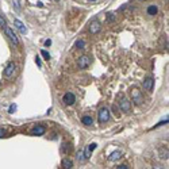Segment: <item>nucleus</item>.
<instances>
[{"mask_svg":"<svg viewBox=\"0 0 169 169\" xmlns=\"http://www.w3.org/2000/svg\"><path fill=\"white\" fill-rule=\"evenodd\" d=\"M41 54L45 57V60H49V58H50V54H49L47 51H45V50H41Z\"/></svg>","mask_w":169,"mask_h":169,"instance_id":"412c9836","label":"nucleus"},{"mask_svg":"<svg viewBox=\"0 0 169 169\" xmlns=\"http://www.w3.org/2000/svg\"><path fill=\"white\" fill-rule=\"evenodd\" d=\"M77 158H79V161H80V162L87 161L85 156H84V150H80V152H79V154H77Z\"/></svg>","mask_w":169,"mask_h":169,"instance_id":"dca6fc26","label":"nucleus"},{"mask_svg":"<svg viewBox=\"0 0 169 169\" xmlns=\"http://www.w3.org/2000/svg\"><path fill=\"white\" fill-rule=\"evenodd\" d=\"M55 1H60V0H55Z\"/></svg>","mask_w":169,"mask_h":169,"instance_id":"c756f323","label":"nucleus"},{"mask_svg":"<svg viewBox=\"0 0 169 169\" xmlns=\"http://www.w3.org/2000/svg\"><path fill=\"white\" fill-rule=\"evenodd\" d=\"M160 153H161V157L162 158H168V149L162 148V149H160Z\"/></svg>","mask_w":169,"mask_h":169,"instance_id":"f3484780","label":"nucleus"},{"mask_svg":"<svg viewBox=\"0 0 169 169\" xmlns=\"http://www.w3.org/2000/svg\"><path fill=\"white\" fill-rule=\"evenodd\" d=\"M81 122H83L84 125H85V126H91L94 121H92V118H91V116H88V115H87V116H83V119H81Z\"/></svg>","mask_w":169,"mask_h":169,"instance_id":"4468645a","label":"nucleus"},{"mask_svg":"<svg viewBox=\"0 0 169 169\" xmlns=\"http://www.w3.org/2000/svg\"><path fill=\"white\" fill-rule=\"evenodd\" d=\"M14 24H15V27L18 28V30H19L22 34H26V33H27V28L24 27V24L22 23L19 19H15V20H14Z\"/></svg>","mask_w":169,"mask_h":169,"instance_id":"9d476101","label":"nucleus"},{"mask_svg":"<svg viewBox=\"0 0 169 169\" xmlns=\"http://www.w3.org/2000/svg\"><path fill=\"white\" fill-rule=\"evenodd\" d=\"M95 149H96V143H91V145L88 146V148H87L85 150H88L89 153H92V150H95Z\"/></svg>","mask_w":169,"mask_h":169,"instance_id":"aec40b11","label":"nucleus"},{"mask_svg":"<svg viewBox=\"0 0 169 169\" xmlns=\"http://www.w3.org/2000/svg\"><path fill=\"white\" fill-rule=\"evenodd\" d=\"M141 1H145V0H141Z\"/></svg>","mask_w":169,"mask_h":169,"instance_id":"c85d7f7f","label":"nucleus"},{"mask_svg":"<svg viewBox=\"0 0 169 169\" xmlns=\"http://www.w3.org/2000/svg\"><path fill=\"white\" fill-rule=\"evenodd\" d=\"M107 20H108V22L114 20V15H112V14H108V16H107Z\"/></svg>","mask_w":169,"mask_h":169,"instance_id":"b1692460","label":"nucleus"},{"mask_svg":"<svg viewBox=\"0 0 169 169\" xmlns=\"http://www.w3.org/2000/svg\"><path fill=\"white\" fill-rule=\"evenodd\" d=\"M45 131H46V129L43 126H41V125H38L37 127H34L31 131V134H34V135H43L45 134Z\"/></svg>","mask_w":169,"mask_h":169,"instance_id":"f8f14e48","label":"nucleus"},{"mask_svg":"<svg viewBox=\"0 0 169 169\" xmlns=\"http://www.w3.org/2000/svg\"><path fill=\"white\" fill-rule=\"evenodd\" d=\"M35 62H37V65H38V66H42V62H41L39 57H37V58H35Z\"/></svg>","mask_w":169,"mask_h":169,"instance_id":"393cba45","label":"nucleus"},{"mask_svg":"<svg viewBox=\"0 0 169 169\" xmlns=\"http://www.w3.org/2000/svg\"><path fill=\"white\" fill-rule=\"evenodd\" d=\"M6 134H7V133H6V130L0 129V138H4V137H6Z\"/></svg>","mask_w":169,"mask_h":169,"instance_id":"5701e85b","label":"nucleus"},{"mask_svg":"<svg viewBox=\"0 0 169 169\" xmlns=\"http://www.w3.org/2000/svg\"><path fill=\"white\" fill-rule=\"evenodd\" d=\"M100 30H102V24L99 23L96 19L92 20V22L89 23V31H91V34H98Z\"/></svg>","mask_w":169,"mask_h":169,"instance_id":"0eeeda50","label":"nucleus"},{"mask_svg":"<svg viewBox=\"0 0 169 169\" xmlns=\"http://www.w3.org/2000/svg\"><path fill=\"white\" fill-rule=\"evenodd\" d=\"M61 166H62L64 169H71V168H73V162H72V160H69V158H64L62 162H61Z\"/></svg>","mask_w":169,"mask_h":169,"instance_id":"ddd939ff","label":"nucleus"},{"mask_svg":"<svg viewBox=\"0 0 169 169\" xmlns=\"http://www.w3.org/2000/svg\"><path fill=\"white\" fill-rule=\"evenodd\" d=\"M77 64H79L80 69H87L91 65V58L88 55H81L79 58V61H77Z\"/></svg>","mask_w":169,"mask_h":169,"instance_id":"20e7f679","label":"nucleus"},{"mask_svg":"<svg viewBox=\"0 0 169 169\" xmlns=\"http://www.w3.org/2000/svg\"><path fill=\"white\" fill-rule=\"evenodd\" d=\"M131 99H133V102L135 103V104H138V106L142 103V94L138 88H134V89L131 91Z\"/></svg>","mask_w":169,"mask_h":169,"instance_id":"7ed1b4c3","label":"nucleus"},{"mask_svg":"<svg viewBox=\"0 0 169 169\" xmlns=\"http://www.w3.org/2000/svg\"><path fill=\"white\" fill-rule=\"evenodd\" d=\"M116 169H129V166L127 165H118L116 166Z\"/></svg>","mask_w":169,"mask_h":169,"instance_id":"a878e982","label":"nucleus"},{"mask_svg":"<svg viewBox=\"0 0 169 169\" xmlns=\"http://www.w3.org/2000/svg\"><path fill=\"white\" fill-rule=\"evenodd\" d=\"M119 107H121V110H122L123 112H129L130 108H131V106H130V102L127 100L126 98H123L122 100H121V103H119Z\"/></svg>","mask_w":169,"mask_h":169,"instance_id":"1a4fd4ad","label":"nucleus"},{"mask_svg":"<svg viewBox=\"0 0 169 169\" xmlns=\"http://www.w3.org/2000/svg\"><path fill=\"white\" fill-rule=\"evenodd\" d=\"M62 102L66 104V106H72V104H75L76 102V98H75V95L72 94V92H66V94L64 95V98H62Z\"/></svg>","mask_w":169,"mask_h":169,"instance_id":"423d86ee","label":"nucleus"},{"mask_svg":"<svg viewBox=\"0 0 169 169\" xmlns=\"http://www.w3.org/2000/svg\"><path fill=\"white\" fill-rule=\"evenodd\" d=\"M89 1H95V0H89Z\"/></svg>","mask_w":169,"mask_h":169,"instance_id":"cd10ccee","label":"nucleus"},{"mask_svg":"<svg viewBox=\"0 0 169 169\" xmlns=\"http://www.w3.org/2000/svg\"><path fill=\"white\" fill-rule=\"evenodd\" d=\"M4 30H6V34H7L8 37V39L11 41L14 45H19V38H18V35H16L15 33H14V30H12L11 27H4Z\"/></svg>","mask_w":169,"mask_h":169,"instance_id":"f257e3e1","label":"nucleus"},{"mask_svg":"<svg viewBox=\"0 0 169 169\" xmlns=\"http://www.w3.org/2000/svg\"><path fill=\"white\" fill-rule=\"evenodd\" d=\"M84 46H85V42H84V41H77V42H76V47L84 49Z\"/></svg>","mask_w":169,"mask_h":169,"instance_id":"a211bd4d","label":"nucleus"},{"mask_svg":"<svg viewBox=\"0 0 169 169\" xmlns=\"http://www.w3.org/2000/svg\"><path fill=\"white\" fill-rule=\"evenodd\" d=\"M153 85H154L153 77H148V79L143 80V88H145V91H148V92H152V89H153Z\"/></svg>","mask_w":169,"mask_h":169,"instance_id":"6e6552de","label":"nucleus"},{"mask_svg":"<svg viewBox=\"0 0 169 169\" xmlns=\"http://www.w3.org/2000/svg\"><path fill=\"white\" fill-rule=\"evenodd\" d=\"M50 45H51V41H50V39L45 41V46H50Z\"/></svg>","mask_w":169,"mask_h":169,"instance_id":"bb28decb","label":"nucleus"},{"mask_svg":"<svg viewBox=\"0 0 169 169\" xmlns=\"http://www.w3.org/2000/svg\"><path fill=\"white\" fill-rule=\"evenodd\" d=\"M7 23H6V19L3 18V15H0V27H6Z\"/></svg>","mask_w":169,"mask_h":169,"instance_id":"6ab92c4d","label":"nucleus"},{"mask_svg":"<svg viewBox=\"0 0 169 169\" xmlns=\"http://www.w3.org/2000/svg\"><path fill=\"white\" fill-rule=\"evenodd\" d=\"M98 119H99V122L100 123H107L108 121H110V111H108V108H102V110L99 111V116H98Z\"/></svg>","mask_w":169,"mask_h":169,"instance_id":"f03ea898","label":"nucleus"},{"mask_svg":"<svg viewBox=\"0 0 169 169\" xmlns=\"http://www.w3.org/2000/svg\"><path fill=\"white\" fill-rule=\"evenodd\" d=\"M158 12V8L156 7V6H150V7H148V14L149 15H156Z\"/></svg>","mask_w":169,"mask_h":169,"instance_id":"2eb2a0df","label":"nucleus"},{"mask_svg":"<svg viewBox=\"0 0 169 169\" xmlns=\"http://www.w3.org/2000/svg\"><path fill=\"white\" fill-rule=\"evenodd\" d=\"M16 110V106L15 104H12L11 107H10V110H8V112H10V114H12V112H14V111Z\"/></svg>","mask_w":169,"mask_h":169,"instance_id":"4be33fe9","label":"nucleus"},{"mask_svg":"<svg viewBox=\"0 0 169 169\" xmlns=\"http://www.w3.org/2000/svg\"><path fill=\"white\" fill-rule=\"evenodd\" d=\"M123 153L121 152V150H115V152H112V153L110 154V157H108V160L110 161H116V160H119V158H122Z\"/></svg>","mask_w":169,"mask_h":169,"instance_id":"9b49d317","label":"nucleus"},{"mask_svg":"<svg viewBox=\"0 0 169 169\" xmlns=\"http://www.w3.org/2000/svg\"><path fill=\"white\" fill-rule=\"evenodd\" d=\"M16 66L14 62H8L7 65H6V68H4V77H11L12 75H14V72H15Z\"/></svg>","mask_w":169,"mask_h":169,"instance_id":"39448f33","label":"nucleus"}]
</instances>
